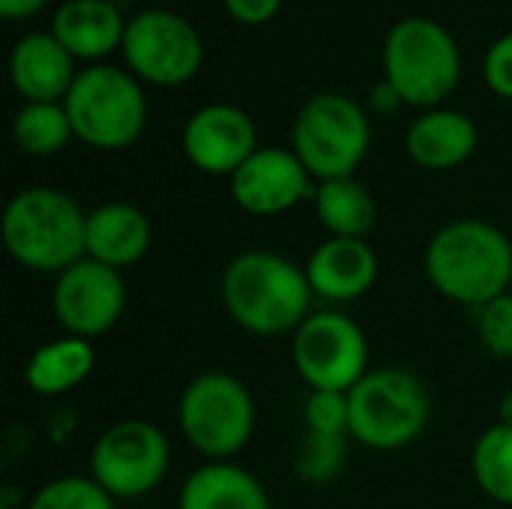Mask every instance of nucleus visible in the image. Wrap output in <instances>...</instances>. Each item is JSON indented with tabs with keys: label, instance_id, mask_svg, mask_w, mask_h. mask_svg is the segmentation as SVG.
Returning a JSON list of instances; mask_svg holds the SVG:
<instances>
[{
	"label": "nucleus",
	"instance_id": "nucleus-1",
	"mask_svg": "<svg viewBox=\"0 0 512 509\" xmlns=\"http://www.w3.org/2000/svg\"><path fill=\"white\" fill-rule=\"evenodd\" d=\"M306 267L276 252H240L222 273V303L231 321L252 336L297 333L312 315Z\"/></svg>",
	"mask_w": 512,
	"mask_h": 509
},
{
	"label": "nucleus",
	"instance_id": "nucleus-2",
	"mask_svg": "<svg viewBox=\"0 0 512 509\" xmlns=\"http://www.w3.org/2000/svg\"><path fill=\"white\" fill-rule=\"evenodd\" d=\"M432 288L462 306H486L512 285V240L486 219H456L426 246Z\"/></svg>",
	"mask_w": 512,
	"mask_h": 509
},
{
	"label": "nucleus",
	"instance_id": "nucleus-3",
	"mask_svg": "<svg viewBox=\"0 0 512 509\" xmlns=\"http://www.w3.org/2000/svg\"><path fill=\"white\" fill-rule=\"evenodd\" d=\"M0 231L9 258L33 273L60 276L87 258V213L72 195L51 186L12 195Z\"/></svg>",
	"mask_w": 512,
	"mask_h": 509
},
{
	"label": "nucleus",
	"instance_id": "nucleus-4",
	"mask_svg": "<svg viewBox=\"0 0 512 509\" xmlns=\"http://www.w3.org/2000/svg\"><path fill=\"white\" fill-rule=\"evenodd\" d=\"M348 435L369 450H402L414 444L432 417V396L420 375L402 366L366 372L348 390Z\"/></svg>",
	"mask_w": 512,
	"mask_h": 509
},
{
	"label": "nucleus",
	"instance_id": "nucleus-5",
	"mask_svg": "<svg viewBox=\"0 0 512 509\" xmlns=\"http://www.w3.org/2000/svg\"><path fill=\"white\" fill-rule=\"evenodd\" d=\"M177 423L195 453L210 462H228L255 432V399L240 378L228 372H201L180 396Z\"/></svg>",
	"mask_w": 512,
	"mask_h": 509
},
{
	"label": "nucleus",
	"instance_id": "nucleus-6",
	"mask_svg": "<svg viewBox=\"0 0 512 509\" xmlns=\"http://www.w3.org/2000/svg\"><path fill=\"white\" fill-rule=\"evenodd\" d=\"M63 108L78 141L96 150H123L135 144L147 123V99L138 81L114 66L78 72Z\"/></svg>",
	"mask_w": 512,
	"mask_h": 509
},
{
	"label": "nucleus",
	"instance_id": "nucleus-7",
	"mask_svg": "<svg viewBox=\"0 0 512 509\" xmlns=\"http://www.w3.org/2000/svg\"><path fill=\"white\" fill-rule=\"evenodd\" d=\"M294 153L312 174V180L354 177L369 153L372 129L366 111L342 93L312 96L294 120Z\"/></svg>",
	"mask_w": 512,
	"mask_h": 509
},
{
	"label": "nucleus",
	"instance_id": "nucleus-8",
	"mask_svg": "<svg viewBox=\"0 0 512 509\" xmlns=\"http://www.w3.org/2000/svg\"><path fill=\"white\" fill-rule=\"evenodd\" d=\"M384 72L408 105L432 108L456 90L462 57L456 39L441 24L405 18L387 36Z\"/></svg>",
	"mask_w": 512,
	"mask_h": 509
},
{
	"label": "nucleus",
	"instance_id": "nucleus-9",
	"mask_svg": "<svg viewBox=\"0 0 512 509\" xmlns=\"http://www.w3.org/2000/svg\"><path fill=\"white\" fill-rule=\"evenodd\" d=\"M171 450L159 426L147 420H120L108 426L90 450V477L120 501L144 498L162 486Z\"/></svg>",
	"mask_w": 512,
	"mask_h": 509
},
{
	"label": "nucleus",
	"instance_id": "nucleus-10",
	"mask_svg": "<svg viewBox=\"0 0 512 509\" xmlns=\"http://www.w3.org/2000/svg\"><path fill=\"white\" fill-rule=\"evenodd\" d=\"M291 357L309 390L348 393L369 372L363 327L342 312H312L294 333Z\"/></svg>",
	"mask_w": 512,
	"mask_h": 509
},
{
	"label": "nucleus",
	"instance_id": "nucleus-11",
	"mask_svg": "<svg viewBox=\"0 0 512 509\" xmlns=\"http://www.w3.org/2000/svg\"><path fill=\"white\" fill-rule=\"evenodd\" d=\"M123 57L129 69L159 87L186 84L204 60L198 30L177 12L150 9L126 24Z\"/></svg>",
	"mask_w": 512,
	"mask_h": 509
},
{
	"label": "nucleus",
	"instance_id": "nucleus-12",
	"mask_svg": "<svg viewBox=\"0 0 512 509\" xmlns=\"http://www.w3.org/2000/svg\"><path fill=\"white\" fill-rule=\"evenodd\" d=\"M51 309L66 336L96 339L108 333L126 309L123 273L93 258H81L63 270L51 291Z\"/></svg>",
	"mask_w": 512,
	"mask_h": 509
},
{
	"label": "nucleus",
	"instance_id": "nucleus-13",
	"mask_svg": "<svg viewBox=\"0 0 512 509\" xmlns=\"http://www.w3.org/2000/svg\"><path fill=\"white\" fill-rule=\"evenodd\" d=\"M315 189L306 165L285 147H258L231 174V198L252 216L288 213L300 201L315 198Z\"/></svg>",
	"mask_w": 512,
	"mask_h": 509
},
{
	"label": "nucleus",
	"instance_id": "nucleus-14",
	"mask_svg": "<svg viewBox=\"0 0 512 509\" xmlns=\"http://www.w3.org/2000/svg\"><path fill=\"white\" fill-rule=\"evenodd\" d=\"M255 150V123L237 105H204L183 126V153L204 174L231 177Z\"/></svg>",
	"mask_w": 512,
	"mask_h": 509
},
{
	"label": "nucleus",
	"instance_id": "nucleus-15",
	"mask_svg": "<svg viewBox=\"0 0 512 509\" xmlns=\"http://www.w3.org/2000/svg\"><path fill=\"white\" fill-rule=\"evenodd\" d=\"M312 294L330 303H354L378 282V255L366 240L327 237L306 261Z\"/></svg>",
	"mask_w": 512,
	"mask_h": 509
},
{
	"label": "nucleus",
	"instance_id": "nucleus-16",
	"mask_svg": "<svg viewBox=\"0 0 512 509\" xmlns=\"http://www.w3.org/2000/svg\"><path fill=\"white\" fill-rule=\"evenodd\" d=\"M153 243V228L144 210L126 201H108L87 213V258L126 270L135 267Z\"/></svg>",
	"mask_w": 512,
	"mask_h": 509
},
{
	"label": "nucleus",
	"instance_id": "nucleus-17",
	"mask_svg": "<svg viewBox=\"0 0 512 509\" xmlns=\"http://www.w3.org/2000/svg\"><path fill=\"white\" fill-rule=\"evenodd\" d=\"M72 60L75 57L57 42L54 33H30L12 48L9 75L27 102H57L66 99L78 78Z\"/></svg>",
	"mask_w": 512,
	"mask_h": 509
},
{
	"label": "nucleus",
	"instance_id": "nucleus-18",
	"mask_svg": "<svg viewBox=\"0 0 512 509\" xmlns=\"http://www.w3.org/2000/svg\"><path fill=\"white\" fill-rule=\"evenodd\" d=\"M177 509H270V495L252 471L234 462H207L183 480Z\"/></svg>",
	"mask_w": 512,
	"mask_h": 509
},
{
	"label": "nucleus",
	"instance_id": "nucleus-19",
	"mask_svg": "<svg viewBox=\"0 0 512 509\" xmlns=\"http://www.w3.org/2000/svg\"><path fill=\"white\" fill-rule=\"evenodd\" d=\"M477 126L462 111H429L417 117L405 135L408 156L429 171H447L471 159L477 150Z\"/></svg>",
	"mask_w": 512,
	"mask_h": 509
},
{
	"label": "nucleus",
	"instance_id": "nucleus-20",
	"mask_svg": "<svg viewBox=\"0 0 512 509\" xmlns=\"http://www.w3.org/2000/svg\"><path fill=\"white\" fill-rule=\"evenodd\" d=\"M54 36L72 57L96 60L123 48L126 24L108 0H66L54 15Z\"/></svg>",
	"mask_w": 512,
	"mask_h": 509
},
{
	"label": "nucleus",
	"instance_id": "nucleus-21",
	"mask_svg": "<svg viewBox=\"0 0 512 509\" xmlns=\"http://www.w3.org/2000/svg\"><path fill=\"white\" fill-rule=\"evenodd\" d=\"M96 369V348L90 339L66 336L45 342L33 351L24 369V381L36 396H63L81 387Z\"/></svg>",
	"mask_w": 512,
	"mask_h": 509
},
{
	"label": "nucleus",
	"instance_id": "nucleus-22",
	"mask_svg": "<svg viewBox=\"0 0 512 509\" xmlns=\"http://www.w3.org/2000/svg\"><path fill=\"white\" fill-rule=\"evenodd\" d=\"M312 201H315V213L330 237L366 240V234L375 228V219H378L375 198L354 177L318 183Z\"/></svg>",
	"mask_w": 512,
	"mask_h": 509
},
{
	"label": "nucleus",
	"instance_id": "nucleus-23",
	"mask_svg": "<svg viewBox=\"0 0 512 509\" xmlns=\"http://www.w3.org/2000/svg\"><path fill=\"white\" fill-rule=\"evenodd\" d=\"M471 471L480 492L495 504H512V429L504 423L489 426L471 453Z\"/></svg>",
	"mask_w": 512,
	"mask_h": 509
},
{
	"label": "nucleus",
	"instance_id": "nucleus-24",
	"mask_svg": "<svg viewBox=\"0 0 512 509\" xmlns=\"http://www.w3.org/2000/svg\"><path fill=\"white\" fill-rule=\"evenodd\" d=\"M72 123L63 105L57 102H27L12 120L15 147L30 156L60 153L72 138Z\"/></svg>",
	"mask_w": 512,
	"mask_h": 509
},
{
	"label": "nucleus",
	"instance_id": "nucleus-25",
	"mask_svg": "<svg viewBox=\"0 0 512 509\" xmlns=\"http://www.w3.org/2000/svg\"><path fill=\"white\" fill-rule=\"evenodd\" d=\"M342 465H345V435H318V432L303 435L294 459V471L303 483L327 486L339 477Z\"/></svg>",
	"mask_w": 512,
	"mask_h": 509
},
{
	"label": "nucleus",
	"instance_id": "nucleus-26",
	"mask_svg": "<svg viewBox=\"0 0 512 509\" xmlns=\"http://www.w3.org/2000/svg\"><path fill=\"white\" fill-rule=\"evenodd\" d=\"M27 509H114V498L93 477H57L30 498Z\"/></svg>",
	"mask_w": 512,
	"mask_h": 509
},
{
	"label": "nucleus",
	"instance_id": "nucleus-27",
	"mask_svg": "<svg viewBox=\"0 0 512 509\" xmlns=\"http://www.w3.org/2000/svg\"><path fill=\"white\" fill-rule=\"evenodd\" d=\"M477 339L492 357L512 360V291L477 309Z\"/></svg>",
	"mask_w": 512,
	"mask_h": 509
},
{
	"label": "nucleus",
	"instance_id": "nucleus-28",
	"mask_svg": "<svg viewBox=\"0 0 512 509\" xmlns=\"http://www.w3.org/2000/svg\"><path fill=\"white\" fill-rule=\"evenodd\" d=\"M306 432L318 435H348V393H333V390H312L303 408Z\"/></svg>",
	"mask_w": 512,
	"mask_h": 509
},
{
	"label": "nucleus",
	"instance_id": "nucleus-29",
	"mask_svg": "<svg viewBox=\"0 0 512 509\" xmlns=\"http://www.w3.org/2000/svg\"><path fill=\"white\" fill-rule=\"evenodd\" d=\"M486 81L498 96L512 99V33L501 36L489 48V54H486Z\"/></svg>",
	"mask_w": 512,
	"mask_h": 509
},
{
	"label": "nucleus",
	"instance_id": "nucleus-30",
	"mask_svg": "<svg viewBox=\"0 0 512 509\" xmlns=\"http://www.w3.org/2000/svg\"><path fill=\"white\" fill-rule=\"evenodd\" d=\"M282 0H225V9L231 18L243 24H264L279 12Z\"/></svg>",
	"mask_w": 512,
	"mask_h": 509
},
{
	"label": "nucleus",
	"instance_id": "nucleus-31",
	"mask_svg": "<svg viewBox=\"0 0 512 509\" xmlns=\"http://www.w3.org/2000/svg\"><path fill=\"white\" fill-rule=\"evenodd\" d=\"M369 105H372V111H378V114H393V111H399V105H405V99H402V93H399L390 81H381V84L372 87Z\"/></svg>",
	"mask_w": 512,
	"mask_h": 509
},
{
	"label": "nucleus",
	"instance_id": "nucleus-32",
	"mask_svg": "<svg viewBox=\"0 0 512 509\" xmlns=\"http://www.w3.org/2000/svg\"><path fill=\"white\" fill-rule=\"evenodd\" d=\"M45 6H48V0H0V15L9 21H21V18L42 12Z\"/></svg>",
	"mask_w": 512,
	"mask_h": 509
},
{
	"label": "nucleus",
	"instance_id": "nucleus-33",
	"mask_svg": "<svg viewBox=\"0 0 512 509\" xmlns=\"http://www.w3.org/2000/svg\"><path fill=\"white\" fill-rule=\"evenodd\" d=\"M498 423H504V426H510L512 429V390L510 393H504V399H501V405H498Z\"/></svg>",
	"mask_w": 512,
	"mask_h": 509
}]
</instances>
